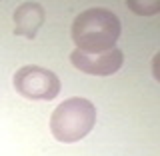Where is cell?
Instances as JSON below:
<instances>
[{"label":"cell","instance_id":"cell-3","mask_svg":"<svg viewBox=\"0 0 160 156\" xmlns=\"http://www.w3.org/2000/svg\"><path fill=\"white\" fill-rule=\"evenodd\" d=\"M14 88L28 100H52L60 94V80L52 70L30 64L16 70Z\"/></svg>","mask_w":160,"mask_h":156},{"label":"cell","instance_id":"cell-4","mask_svg":"<svg viewBox=\"0 0 160 156\" xmlns=\"http://www.w3.org/2000/svg\"><path fill=\"white\" fill-rule=\"evenodd\" d=\"M70 62L80 72L92 74V76H110L116 70H120V66L124 62V54L116 46L106 50V52H96V54H88V52H82V50H72Z\"/></svg>","mask_w":160,"mask_h":156},{"label":"cell","instance_id":"cell-1","mask_svg":"<svg viewBox=\"0 0 160 156\" xmlns=\"http://www.w3.org/2000/svg\"><path fill=\"white\" fill-rule=\"evenodd\" d=\"M122 24L114 12L106 8H88L74 18L70 34L76 44V50L96 54L114 48Z\"/></svg>","mask_w":160,"mask_h":156},{"label":"cell","instance_id":"cell-5","mask_svg":"<svg viewBox=\"0 0 160 156\" xmlns=\"http://www.w3.org/2000/svg\"><path fill=\"white\" fill-rule=\"evenodd\" d=\"M46 14L38 2H24L14 10V34L32 40L42 28Z\"/></svg>","mask_w":160,"mask_h":156},{"label":"cell","instance_id":"cell-2","mask_svg":"<svg viewBox=\"0 0 160 156\" xmlns=\"http://www.w3.org/2000/svg\"><path fill=\"white\" fill-rule=\"evenodd\" d=\"M96 124V106L86 98H68L54 108L50 116V132L60 142H78Z\"/></svg>","mask_w":160,"mask_h":156}]
</instances>
